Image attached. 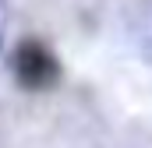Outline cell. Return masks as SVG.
<instances>
[{"instance_id":"obj_1","label":"cell","mask_w":152,"mask_h":148,"mask_svg":"<svg viewBox=\"0 0 152 148\" xmlns=\"http://www.w3.org/2000/svg\"><path fill=\"white\" fill-rule=\"evenodd\" d=\"M11 71L18 78L21 88L28 92H46L60 81V64L53 57V49L39 39H21L14 57H11Z\"/></svg>"}]
</instances>
